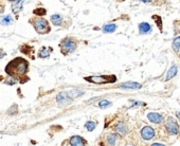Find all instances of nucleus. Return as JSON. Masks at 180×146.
Returning a JSON list of instances; mask_svg holds the SVG:
<instances>
[{
    "label": "nucleus",
    "mask_w": 180,
    "mask_h": 146,
    "mask_svg": "<svg viewBox=\"0 0 180 146\" xmlns=\"http://www.w3.org/2000/svg\"><path fill=\"white\" fill-rule=\"evenodd\" d=\"M51 21L55 25H61V22H63V18L59 14H54V15L51 16Z\"/></svg>",
    "instance_id": "obj_14"
},
{
    "label": "nucleus",
    "mask_w": 180,
    "mask_h": 146,
    "mask_svg": "<svg viewBox=\"0 0 180 146\" xmlns=\"http://www.w3.org/2000/svg\"><path fill=\"white\" fill-rule=\"evenodd\" d=\"M116 130H117L118 134H122V136H125L127 134V127H126V124L121 122L119 123L117 126H116Z\"/></svg>",
    "instance_id": "obj_11"
},
{
    "label": "nucleus",
    "mask_w": 180,
    "mask_h": 146,
    "mask_svg": "<svg viewBox=\"0 0 180 146\" xmlns=\"http://www.w3.org/2000/svg\"><path fill=\"white\" fill-rule=\"evenodd\" d=\"M147 119H148L152 123L160 124L163 121V116L160 113H157V112H150V113L147 114Z\"/></svg>",
    "instance_id": "obj_7"
},
{
    "label": "nucleus",
    "mask_w": 180,
    "mask_h": 146,
    "mask_svg": "<svg viewBox=\"0 0 180 146\" xmlns=\"http://www.w3.org/2000/svg\"><path fill=\"white\" fill-rule=\"evenodd\" d=\"M85 81L93 84H109L114 83L117 81V77L114 75H91L85 77Z\"/></svg>",
    "instance_id": "obj_2"
},
{
    "label": "nucleus",
    "mask_w": 180,
    "mask_h": 146,
    "mask_svg": "<svg viewBox=\"0 0 180 146\" xmlns=\"http://www.w3.org/2000/svg\"><path fill=\"white\" fill-rule=\"evenodd\" d=\"M139 31L142 34H147V33H150L152 31V27L147 22H141L139 25Z\"/></svg>",
    "instance_id": "obj_12"
},
{
    "label": "nucleus",
    "mask_w": 180,
    "mask_h": 146,
    "mask_svg": "<svg viewBox=\"0 0 180 146\" xmlns=\"http://www.w3.org/2000/svg\"><path fill=\"white\" fill-rule=\"evenodd\" d=\"M13 22V18L11 17L10 15L5 16V17H3L2 19H1V23L2 25H10V23Z\"/></svg>",
    "instance_id": "obj_20"
},
{
    "label": "nucleus",
    "mask_w": 180,
    "mask_h": 146,
    "mask_svg": "<svg viewBox=\"0 0 180 146\" xmlns=\"http://www.w3.org/2000/svg\"><path fill=\"white\" fill-rule=\"evenodd\" d=\"M14 3H16V5H13V12L14 14H17L18 12H20L22 10V1H14Z\"/></svg>",
    "instance_id": "obj_16"
},
{
    "label": "nucleus",
    "mask_w": 180,
    "mask_h": 146,
    "mask_svg": "<svg viewBox=\"0 0 180 146\" xmlns=\"http://www.w3.org/2000/svg\"><path fill=\"white\" fill-rule=\"evenodd\" d=\"M178 72V68H177V66H172L171 67V69L168 70V74H166V77H165V81H170L171 78H173L174 76H176V74H177Z\"/></svg>",
    "instance_id": "obj_13"
},
{
    "label": "nucleus",
    "mask_w": 180,
    "mask_h": 146,
    "mask_svg": "<svg viewBox=\"0 0 180 146\" xmlns=\"http://www.w3.org/2000/svg\"><path fill=\"white\" fill-rule=\"evenodd\" d=\"M34 14H36V15H45L46 14V10L43 8L36 9V10H34Z\"/></svg>",
    "instance_id": "obj_23"
},
{
    "label": "nucleus",
    "mask_w": 180,
    "mask_h": 146,
    "mask_svg": "<svg viewBox=\"0 0 180 146\" xmlns=\"http://www.w3.org/2000/svg\"><path fill=\"white\" fill-rule=\"evenodd\" d=\"M69 98H71L69 92H61V93L57 95L56 100L59 102V104H66V103H69Z\"/></svg>",
    "instance_id": "obj_10"
},
{
    "label": "nucleus",
    "mask_w": 180,
    "mask_h": 146,
    "mask_svg": "<svg viewBox=\"0 0 180 146\" xmlns=\"http://www.w3.org/2000/svg\"><path fill=\"white\" fill-rule=\"evenodd\" d=\"M121 89H139L141 88V84L137 83V82H126L124 84L120 85Z\"/></svg>",
    "instance_id": "obj_9"
},
{
    "label": "nucleus",
    "mask_w": 180,
    "mask_h": 146,
    "mask_svg": "<svg viewBox=\"0 0 180 146\" xmlns=\"http://www.w3.org/2000/svg\"><path fill=\"white\" fill-rule=\"evenodd\" d=\"M165 127H166V130L172 134H177L178 132H179V126H178L177 122L173 118L168 119L166 124H165Z\"/></svg>",
    "instance_id": "obj_5"
},
{
    "label": "nucleus",
    "mask_w": 180,
    "mask_h": 146,
    "mask_svg": "<svg viewBox=\"0 0 180 146\" xmlns=\"http://www.w3.org/2000/svg\"><path fill=\"white\" fill-rule=\"evenodd\" d=\"M111 105V103L109 101H107V100H103V101H101L99 103V106L101 107V108H106V107H108V106Z\"/></svg>",
    "instance_id": "obj_22"
},
{
    "label": "nucleus",
    "mask_w": 180,
    "mask_h": 146,
    "mask_svg": "<svg viewBox=\"0 0 180 146\" xmlns=\"http://www.w3.org/2000/svg\"><path fill=\"white\" fill-rule=\"evenodd\" d=\"M33 25L35 30L37 31L39 34H47L50 32V25H49L48 21L43 18H37L35 20H33Z\"/></svg>",
    "instance_id": "obj_3"
},
{
    "label": "nucleus",
    "mask_w": 180,
    "mask_h": 146,
    "mask_svg": "<svg viewBox=\"0 0 180 146\" xmlns=\"http://www.w3.org/2000/svg\"><path fill=\"white\" fill-rule=\"evenodd\" d=\"M142 2L143 3H148V2H150V0H143Z\"/></svg>",
    "instance_id": "obj_27"
},
{
    "label": "nucleus",
    "mask_w": 180,
    "mask_h": 146,
    "mask_svg": "<svg viewBox=\"0 0 180 146\" xmlns=\"http://www.w3.org/2000/svg\"><path fill=\"white\" fill-rule=\"evenodd\" d=\"M61 52L64 54H68V53H71L75 50L76 48V43L70 38H66L64 39L61 43Z\"/></svg>",
    "instance_id": "obj_4"
},
{
    "label": "nucleus",
    "mask_w": 180,
    "mask_h": 146,
    "mask_svg": "<svg viewBox=\"0 0 180 146\" xmlns=\"http://www.w3.org/2000/svg\"><path fill=\"white\" fill-rule=\"evenodd\" d=\"M3 56H5V53L3 52L2 49H0V58H2Z\"/></svg>",
    "instance_id": "obj_24"
},
{
    "label": "nucleus",
    "mask_w": 180,
    "mask_h": 146,
    "mask_svg": "<svg viewBox=\"0 0 180 146\" xmlns=\"http://www.w3.org/2000/svg\"><path fill=\"white\" fill-rule=\"evenodd\" d=\"M176 116H177L178 120H179V122H180V112H177V113H176Z\"/></svg>",
    "instance_id": "obj_26"
},
{
    "label": "nucleus",
    "mask_w": 180,
    "mask_h": 146,
    "mask_svg": "<svg viewBox=\"0 0 180 146\" xmlns=\"http://www.w3.org/2000/svg\"><path fill=\"white\" fill-rule=\"evenodd\" d=\"M173 48H174L175 51H177L178 49L180 48V36L179 37H176L175 39H174V41H173Z\"/></svg>",
    "instance_id": "obj_21"
},
{
    "label": "nucleus",
    "mask_w": 180,
    "mask_h": 146,
    "mask_svg": "<svg viewBox=\"0 0 180 146\" xmlns=\"http://www.w3.org/2000/svg\"><path fill=\"white\" fill-rule=\"evenodd\" d=\"M107 141H108V144L110 146H113L116 144V141H117V136L116 134H110L107 139Z\"/></svg>",
    "instance_id": "obj_19"
},
{
    "label": "nucleus",
    "mask_w": 180,
    "mask_h": 146,
    "mask_svg": "<svg viewBox=\"0 0 180 146\" xmlns=\"http://www.w3.org/2000/svg\"><path fill=\"white\" fill-rule=\"evenodd\" d=\"M152 146H165V145H162V144H160V143H154Z\"/></svg>",
    "instance_id": "obj_25"
},
{
    "label": "nucleus",
    "mask_w": 180,
    "mask_h": 146,
    "mask_svg": "<svg viewBox=\"0 0 180 146\" xmlns=\"http://www.w3.org/2000/svg\"><path fill=\"white\" fill-rule=\"evenodd\" d=\"M1 80H2V76H0V81H1Z\"/></svg>",
    "instance_id": "obj_28"
},
{
    "label": "nucleus",
    "mask_w": 180,
    "mask_h": 146,
    "mask_svg": "<svg viewBox=\"0 0 180 146\" xmlns=\"http://www.w3.org/2000/svg\"><path fill=\"white\" fill-rule=\"evenodd\" d=\"M141 136L144 140H152L155 137V130L150 126H145L141 130Z\"/></svg>",
    "instance_id": "obj_6"
},
{
    "label": "nucleus",
    "mask_w": 180,
    "mask_h": 146,
    "mask_svg": "<svg viewBox=\"0 0 180 146\" xmlns=\"http://www.w3.org/2000/svg\"><path fill=\"white\" fill-rule=\"evenodd\" d=\"M86 142L82 137L80 136H73L70 138V145L71 146H85Z\"/></svg>",
    "instance_id": "obj_8"
},
{
    "label": "nucleus",
    "mask_w": 180,
    "mask_h": 146,
    "mask_svg": "<svg viewBox=\"0 0 180 146\" xmlns=\"http://www.w3.org/2000/svg\"><path fill=\"white\" fill-rule=\"evenodd\" d=\"M117 29V25H113V23H109V25H104V28H103V31L105 33H113Z\"/></svg>",
    "instance_id": "obj_15"
},
{
    "label": "nucleus",
    "mask_w": 180,
    "mask_h": 146,
    "mask_svg": "<svg viewBox=\"0 0 180 146\" xmlns=\"http://www.w3.org/2000/svg\"><path fill=\"white\" fill-rule=\"evenodd\" d=\"M49 55H50V51H48V49H47L46 47H43V48L39 51V56H40V57L46 58V57H49Z\"/></svg>",
    "instance_id": "obj_17"
},
{
    "label": "nucleus",
    "mask_w": 180,
    "mask_h": 146,
    "mask_svg": "<svg viewBox=\"0 0 180 146\" xmlns=\"http://www.w3.org/2000/svg\"><path fill=\"white\" fill-rule=\"evenodd\" d=\"M29 63L23 58H16L14 61H10L9 65L5 67V72L8 73L10 76H18L25 75V73L28 72Z\"/></svg>",
    "instance_id": "obj_1"
},
{
    "label": "nucleus",
    "mask_w": 180,
    "mask_h": 146,
    "mask_svg": "<svg viewBox=\"0 0 180 146\" xmlns=\"http://www.w3.org/2000/svg\"><path fill=\"white\" fill-rule=\"evenodd\" d=\"M85 126H86V128L88 131H92V130H94V128H95V122L88 121L86 124H85Z\"/></svg>",
    "instance_id": "obj_18"
}]
</instances>
